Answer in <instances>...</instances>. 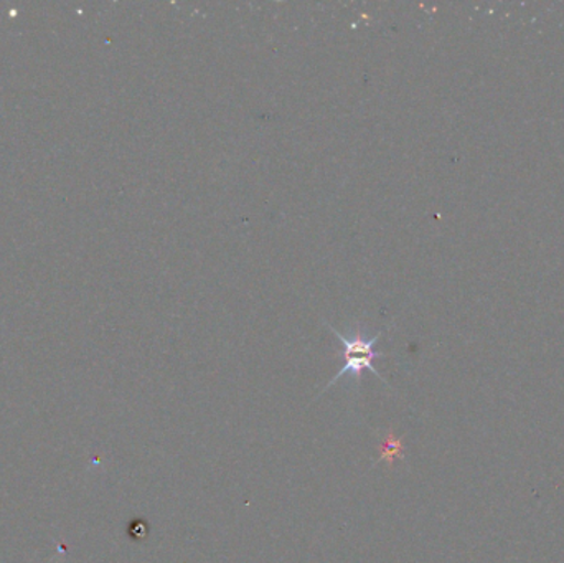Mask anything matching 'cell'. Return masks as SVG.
I'll list each match as a JSON object with an SVG mask.
<instances>
[{
	"label": "cell",
	"mask_w": 564,
	"mask_h": 563,
	"mask_svg": "<svg viewBox=\"0 0 564 563\" xmlns=\"http://www.w3.org/2000/svg\"><path fill=\"white\" fill-rule=\"evenodd\" d=\"M403 448L400 440H393V436H388L387 443H384L383 456L381 458L391 459L398 458V453Z\"/></svg>",
	"instance_id": "2"
},
{
	"label": "cell",
	"mask_w": 564,
	"mask_h": 563,
	"mask_svg": "<svg viewBox=\"0 0 564 563\" xmlns=\"http://www.w3.org/2000/svg\"><path fill=\"white\" fill-rule=\"evenodd\" d=\"M327 326L328 329L334 333V336L338 337L341 346H344L345 362L344 367L340 369V372H338L337 376H335L334 379L327 383V387H325L322 392L330 389V387L335 386L338 380L344 379V377L347 376L354 377V379L358 382V380L361 379V373H364V370H370V372L375 373L378 379L387 382V380L381 377V373L378 372L373 366L375 359H381V357H384L383 353H375V344L378 343V339H380L381 334L383 333H378L377 336L368 337L367 334L361 331V327L358 326L357 329L354 331V334H350V336H345V334H341L340 331L332 327L330 324H327Z\"/></svg>",
	"instance_id": "1"
}]
</instances>
